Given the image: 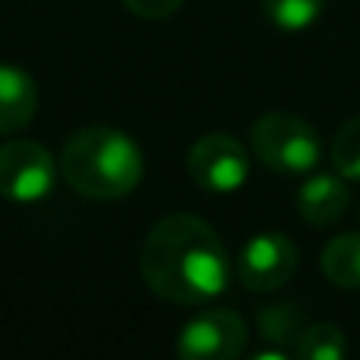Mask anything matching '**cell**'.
I'll return each mask as SVG.
<instances>
[{"mask_svg": "<svg viewBox=\"0 0 360 360\" xmlns=\"http://www.w3.org/2000/svg\"><path fill=\"white\" fill-rule=\"evenodd\" d=\"M139 272L155 297L196 307L218 297L231 281V259L221 237L190 212L165 215L146 234Z\"/></svg>", "mask_w": 360, "mask_h": 360, "instance_id": "6da1fadb", "label": "cell"}, {"mask_svg": "<svg viewBox=\"0 0 360 360\" xmlns=\"http://www.w3.org/2000/svg\"><path fill=\"white\" fill-rule=\"evenodd\" d=\"M60 168L79 196L120 199L139 186L146 162L133 136L114 127H86L67 139Z\"/></svg>", "mask_w": 360, "mask_h": 360, "instance_id": "7a4b0ae2", "label": "cell"}, {"mask_svg": "<svg viewBox=\"0 0 360 360\" xmlns=\"http://www.w3.org/2000/svg\"><path fill=\"white\" fill-rule=\"evenodd\" d=\"M253 155L275 174H307L319 162V136L300 114L269 111L250 133Z\"/></svg>", "mask_w": 360, "mask_h": 360, "instance_id": "3957f363", "label": "cell"}, {"mask_svg": "<svg viewBox=\"0 0 360 360\" xmlns=\"http://www.w3.org/2000/svg\"><path fill=\"white\" fill-rule=\"evenodd\" d=\"M54 190V158L41 143L10 139L0 146V196L13 202H41Z\"/></svg>", "mask_w": 360, "mask_h": 360, "instance_id": "277c9868", "label": "cell"}, {"mask_svg": "<svg viewBox=\"0 0 360 360\" xmlns=\"http://www.w3.org/2000/svg\"><path fill=\"white\" fill-rule=\"evenodd\" d=\"M186 171L193 184L209 193H234L250 177V155L228 133H209L196 139L186 155Z\"/></svg>", "mask_w": 360, "mask_h": 360, "instance_id": "5b68a950", "label": "cell"}, {"mask_svg": "<svg viewBox=\"0 0 360 360\" xmlns=\"http://www.w3.org/2000/svg\"><path fill=\"white\" fill-rule=\"evenodd\" d=\"M250 329L234 310H209L180 329V360H237L247 348Z\"/></svg>", "mask_w": 360, "mask_h": 360, "instance_id": "8992f818", "label": "cell"}, {"mask_svg": "<svg viewBox=\"0 0 360 360\" xmlns=\"http://www.w3.org/2000/svg\"><path fill=\"white\" fill-rule=\"evenodd\" d=\"M297 272V247L288 234H256L237 256V278L250 291H275Z\"/></svg>", "mask_w": 360, "mask_h": 360, "instance_id": "52a82bcc", "label": "cell"}, {"mask_svg": "<svg viewBox=\"0 0 360 360\" xmlns=\"http://www.w3.org/2000/svg\"><path fill=\"white\" fill-rule=\"evenodd\" d=\"M38 86L22 67L0 63V136H16L35 120Z\"/></svg>", "mask_w": 360, "mask_h": 360, "instance_id": "ba28073f", "label": "cell"}, {"mask_svg": "<svg viewBox=\"0 0 360 360\" xmlns=\"http://www.w3.org/2000/svg\"><path fill=\"white\" fill-rule=\"evenodd\" d=\"M351 205V190L345 186V180L335 174H316L310 177L297 193V209L300 218L313 228H329L338 218H345Z\"/></svg>", "mask_w": 360, "mask_h": 360, "instance_id": "9c48e42d", "label": "cell"}, {"mask_svg": "<svg viewBox=\"0 0 360 360\" xmlns=\"http://www.w3.org/2000/svg\"><path fill=\"white\" fill-rule=\"evenodd\" d=\"M323 272L342 291H357L360 288V231H351V234H342L326 243Z\"/></svg>", "mask_w": 360, "mask_h": 360, "instance_id": "30bf717a", "label": "cell"}, {"mask_svg": "<svg viewBox=\"0 0 360 360\" xmlns=\"http://www.w3.org/2000/svg\"><path fill=\"white\" fill-rule=\"evenodd\" d=\"M256 326H259V335L272 345H294L300 338V332L307 329L304 310H300L297 304L262 307V310L256 313Z\"/></svg>", "mask_w": 360, "mask_h": 360, "instance_id": "8fae6325", "label": "cell"}, {"mask_svg": "<svg viewBox=\"0 0 360 360\" xmlns=\"http://www.w3.org/2000/svg\"><path fill=\"white\" fill-rule=\"evenodd\" d=\"M294 348H297V360H345V354H348L345 332L335 323L307 326L294 342Z\"/></svg>", "mask_w": 360, "mask_h": 360, "instance_id": "7c38bea8", "label": "cell"}, {"mask_svg": "<svg viewBox=\"0 0 360 360\" xmlns=\"http://www.w3.org/2000/svg\"><path fill=\"white\" fill-rule=\"evenodd\" d=\"M262 16L281 32H304L323 16L326 0H259Z\"/></svg>", "mask_w": 360, "mask_h": 360, "instance_id": "4fadbf2b", "label": "cell"}, {"mask_svg": "<svg viewBox=\"0 0 360 360\" xmlns=\"http://www.w3.org/2000/svg\"><path fill=\"white\" fill-rule=\"evenodd\" d=\"M332 165L342 177L360 180V114L338 130L335 143H332Z\"/></svg>", "mask_w": 360, "mask_h": 360, "instance_id": "5bb4252c", "label": "cell"}, {"mask_svg": "<svg viewBox=\"0 0 360 360\" xmlns=\"http://www.w3.org/2000/svg\"><path fill=\"white\" fill-rule=\"evenodd\" d=\"M124 6L143 19H168L184 6V0H124Z\"/></svg>", "mask_w": 360, "mask_h": 360, "instance_id": "9a60e30c", "label": "cell"}, {"mask_svg": "<svg viewBox=\"0 0 360 360\" xmlns=\"http://www.w3.org/2000/svg\"><path fill=\"white\" fill-rule=\"evenodd\" d=\"M247 360H291L288 354H281V351H259V354L247 357Z\"/></svg>", "mask_w": 360, "mask_h": 360, "instance_id": "2e32d148", "label": "cell"}]
</instances>
